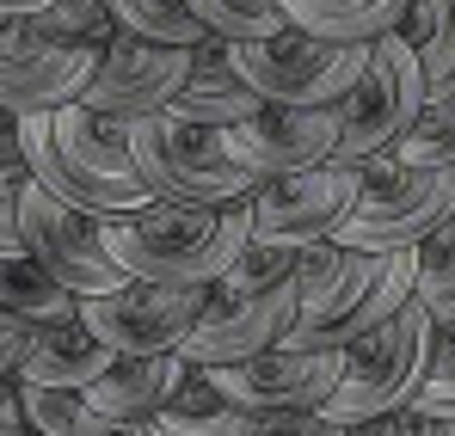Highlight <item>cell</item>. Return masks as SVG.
<instances>
[{"mask_svg":"<svg viewBox=\"0 0 455 436\" xmlns=\"http://www.w3.org/2000/svg\"><path fill=\"white\" fill-rule=\"evenodd\" d=\"M302 313L283 345L296 351H345L381 320H394L419 295V246L400 252H351L345 240H307L296 258Z\"/></svg>","mask_w":455,"mask_h":436,"instance_id":"cell-1","label":"cell"},{"mask_svg":"<svg viewBox=\"0 0 455 436\" xmlns=\"http://www.w3.org/2000/svg\"><path fill=\"white\" fill-rule=\"evenodd\" d=\"M25 166L44 191H56L62 203L92 210V216H136L154 203V191L130 160V123L86 111L80 99L62 111L25 117Z\"/></svg>","mask_w":455,"mask_h":436,"instance_id":"cell-2","label":"cell"},{"mask_svg":"<svg viewBox=\"0 0 455 436\" xmlns=\"http://www.w3.org/2000/svg\"><path fill=\"white\" fill-rule=\"evenodd\" d=\"M252 240V197L240 203H166L154 197L136 216H105V246L136 283L210 289L240 246Z\"/></svg>","mask_w":455,"mask_h":436,"instance_id":"cell-3","label":"cell"},{"mask_svg":"<svg viewBox=\"0 0 455 436\" xmlns=\"http://www.w3.org/2000/svg\"><path fill=\"white\" fill-rule=\"evenodd\" d=\"M431 345H437V320L431 307L412 295L394 320H381L376 332H363L357 345H345V375H339V393L320 406L332 424H357V418H376V412H400L419 400V381L431 363Z\"/></svg>","mask_w":455,"mask_h":436,"instance_id":"cell-4","label":"cell"},{"mask_svg":"<svg viewBox=\"0 0 455 436\" xmlns=\"http://www.w3.org/2000/svg\"><path fill=\"white\" fill-rule=\"evenodd\" d=\"M130 160L154 197L166 203H240L252 197V172H240L222 147V130H204L179 111L130 117Z\"/></svg>","mask_w":455,"mask_h":436,"instance_id":"cell-5","label":"cell"},{"mask_svg":"<svg viewBox=\"0 0 455 436\" xmlns=\"http://www.w3.org/2000/svg\"><path fill=\"white\" fill-rule=\"evenodd\" d=\"M363 191L351 216L339 221L332 240L351 252H400L425 246L443 221L455 216V166H394V160H363Z\"/></svg>","mask_w":455,"mask_h":436,"instance_id":"cell-6","label":"cell"},{"mask_svg":"<svg viewBox=\"0 0 455 436\" xmlns=\"http://www.w3.org/2000/svg\"><path fill=\"white\" fill-rule=\"evenodd\" d=\"M363 62L370 44H326L296 25L259 44H234V68L265 105H339L357 86Z\"/></svg>","mask_w":455,"mask_h":436,"instance_id":"cell-7","label":"cell"},{"mask_svg":"<svg viewBox=\"0 0 455 436\" xmlns=\"http://www.w3.org/2000/svg\"><path fill=\"white\" fill-rule=\"evenodd\" d=\"M19 234H25V252H31L62 289H75L80 301L136 283V277L111 258V246H105V216L62 203V197L44 191L37 178H25V191H19Z\"/></svg>","mask_w":455,"mask_h":436,"instance_id":"cell-8","label":"cell"},{"mask_svg":"<svg viewBox=\"0 0 455 436\" xmlns=\"http://www.w3.org/2000/svg\"><path fill=\"white\" fill-rule=\"evenodd\" d=\"M425 99H431V80H425L419 50H412L400 31L381 37V44H370V62L357 74V86L339 99V111H345L339 160H357V166H363V160L387 154V147L412 130V117L425 111Z\"/></svg>","mask_w":455,"mask_h":436,"instance_id":"cell-9","label":"cell"},{"mask_svg":"<svg viewBox=\"0 0 455 436\" xmlns=\"http://www.w3.org/2000/svg\"><path fill=\"white\" fill-rule=\"evenodd\" d=\"M210 289H179V283H124L111 295H86L80 320L117 351V357H179Z\"/></svg>","mask_w":455,"mask_h":436,"instance_id":"cell-10","label":"cell"},{"mask_svg":"<svg viewBox=\"0 0 455 436\" xmlns=\"http://www.w3.org/2000/svg\"><path fill=\"white\" fill-rule=\"evenodd\" d=\"M345 142V111L339 105H259L246 123L222 130L228 160L252 178H283L339 160Z\"/></svg>","mask_w":455,"mask_h":436,"instance_id":"cell-11","label":"cell"},{"mask_svg":"<svg viewBox=\"0 0 455 436\" xmlns=\"http://www.w3.org/2000/svg\"><path fill=\"white\" fill-rule=\"evenodd\" d=\"M363 166L357 160H326V166H307V172H283V178H259L252 185V234L259 240H326L339 234V221L351 216L357 191H363Z\"/></svg>","mask_w":455,"mask_h":436,"instance_id":"cell-12","label":"cell"},{"mask_svg":"<svg viewBox=\"0 0 455 436\" xmlns=\"http://www.w3.org/2000/svg\"><path fill=\"white\" fill-rule=\"evenodd\" d=\"M296 313H302L296 283L265 289V295H240V289L210 283V301H204V313H197V326H191V338H185V351H179V357H185L191 369L246 363V357H259V351L283 345V338H290V326H296Z\"/></svg>","mask_w":455,"mask_h":436,"instance_id":"cell-13","label":"cell"},{"mask_svg":"<svg viewBox=\"0 0 455 436\" xmlns=\"http://www.w3.org/2000/svg\"><path fill=\"white\" fill-rule=\"evenodd\" d=\"M228 400H240L259 418H283V412H320L339 393L345 351H296V345H271L246 363L204 369Z\"/></svg>","mask_w":455,"mask_h":436,"instance_id":"cell-14","label":"cell"},{"mask_svg":"<svg viewBox=\"0 0 455 436\" xmlns=\"http://www.w3.org/2000/svg\"><path fill=\"white\" fill-rule=\"evenodd\" d=\"M191 62H197V50L117 31V44L99 56V68L86 80L80 105L86 111H105V117H124V123L130 117H148V111H166L179 99V86L191 80Z\"/></svg>","mask_w":455,"mask_h":436,"instance_id":"cell-15","label":"cell"},{"mask_svg":"<svg viewBox=\"0 0 455 436\" xmlns=\"http://www.w3.org/2000/svg\"><path fill=\"white\" fill-rule=\"evenodd\" d=\"M105 50H68L50 37H31L25 19L0 25V105L31 117V111H62L86 92Z\"/></svg>","mask_w":455,"mask_h":436,"instance_id":"cell-16","label":"cell"},{"mask_svg":"<svg viewBox=\"0 0 455 436\" xmlns=\"http://www.w3.org/2000/svg\"><path fill=\"white\" fill-rule=\"evenodd\" d=\"M111 363H117V351H111L86 320H56V326H31V332H25L19 381H37V387H75V393H86Z\"/></svg>","mask_w":455,"mask_h":436,"instance_id":"cell-17","label":"cell"},{"mask_svg":"<svg viewBox=\"0 0 455 436\" xmlns=\"http://www.w3.org/2000/svg\"><path fill=\"white\" fill-rule=\"evenodd\" d=\"M185 369H191L185 357H117V363L86 387V406L105 412V418H117V424L148 431L154 418H160V406L179 393Z\"/></svg>","mask_w":455,"mask_h":436,"instance_id":"cell-18","label":"cell"},{"mask_svg":"<svg viewBox=\"0 0 455 436\" xmlns=\"http://www.w3.org/2000/svg\"><path fill=\"white\" fill-rule=\"evenodd\" d=\"M259 105H265V99H259V92L240 80V68H234V44L210 37V44L197 50V62H191V80L179 86V99H172L166 111H179V117H191V123H204V130H234V123H246Z\"/></svg>","mask_w":455,"mask_h":436,"instance_id":"cell-19","label":"cell"},{"mask_svg":"<svg viewBox=\"0 0 455 436\" xmlns=\"http://www.w3.org/2000/svg\"><path fill=\"white\" fill-rule=\"evenodd\" d=\"M252 431H259V412L228 400L204 369H185L179 393L160 406V418L142 436H252Z\"/></svg>","mask_w":455,"mask_h":436,"instance_id":"cell-20","label":"cell"},{"mask_svg":"<svg viewBox=\"0 0 455 436\" xmlns=\"http://www.w3.org/2000/svg\"><path fill=\"white\" fill-rule=\"evenodd\" d=\"M290 25L326 44H381L406 25L412 0H283Z\"/></svg>","mask_w":455,"mask_h":436,"instance_id":"cell-21","label":"cell"},{"mask_svg":"<svg viewBox=\"0 0 455 436\" xmlns=\"http://www.w3.org/2000/svg\"><path fill=\"white\" fill-rule=\"evenodd\" d=\"M0 320L31 332V326H56L80 320V295L62 289L31 252H0Z\"/></svg>","mask_w":455,"mask_h":436,"instance_id":"cell-22","label":"cell"},{"mask_svg":"<svg viewBox=\"0 0 455 436\" xmlns=\"http://www.w3.org/2000/svg\"><path fill=\"white\" fill-rule=\"evenodd\" d=\"M400 37L419 50L425 80H431V99L455 92V0H412Z\"/></svg>","mask_w":455,"mask_h":436,"instance_id":"cell-23","label":"cell"},{"mask_svg":"<svg viewBox=\"0 0 455 436\" xmlns=\"http://www.w3.org/2000/svg\"><path fill=\"white\" fill-rule=\"evenodd\" d=\"M31 37H50V44H68V50H111L117 44V12L111 0H50L44 12L25 19Z\"/></svg>","mask_w":455,"mask_h":436,"instance_id":"cell-24","label":"cell"},{"mask_svg":"<svg viewBox=\"0 0 455 436\" xmlns=\"http://www.w3.org/2000/svg\"><path fill=\"white\" fill-rule=\"evenodd\" d=\"M117 25L154 37V44H179V50H204L210 44V25L191 12V0H111Z\"/></svg>","mask_w":455,"mask_h":436,"instance_id":"cell-25","label":"cell"},{"mask_svg":"<svg viewBox=\"0 0 455 436\" xmlns=\"http://www.w3.org/2000/svg\"><path fill=\"white\" fill-rule=\"evenodd\" d=\"M381 160H394V166H455V92L425 99V111L412 117V130L387 147Z\"/></svg>","mask_w":455,"mask_h":436,"instance_id":"cell-26","label":"cell"},{"mask_svg":"<svg viewBox=\"0 0 455 436\" xmlns=\"http://www.w3.org/2000/svg\"><path fill=\"white\" fill-rule=\"evenodd\" d=\"M191 12H197V19L210 25V37H222V44H259V37L290 31L283 0H191Z\"/></svg>","mask_w":455,"mask_h":436,"instance_id":"cell-27","label":"cell"},{"mask_svg":"<svg viewBox=\"0 0 455 436\" xmlns=\"http://www.w3.org/2000/svg\"><path fill=\"white\" fill-rule=\"evenodd\" d=\"M296 258H302V246H290V240H246L240 246V258L228 265L222 289H240V295H265V289H283V283H296Z\"/></svg>","mask_w":455,"mask_h":436,"instance_id":"cell-28","label":"cell"},{"mask_svg":"<svg viewBox=\"0 0 455 436\" xmlns=\"http://www.w3.org/2000/svg\"><path fill=\"white\" fill-rule=\"evenodd\" d=\"M419 301L431 307L437 326L455 320V216L419 246Z\"/></svg>","mask_w":455,"mask_h":436,"instance_id":"cell-29","label":"cell"},{"mask_svg":"<svg viewBox=\"0 0 455 436\" xmlns=\"http://www.w3.org/2000/svg\"><path fill=\"white\" fill-rule=\"evenodd\" d=\"M80 418H86V393L25 381V424H31V436H75Z\"/></svg>","mask_w":455,"mask_h":436,"instance_id":"cell-30","label":"cell"},{"mask_svg":"<svg viewBox=\"0 0 455 436\" xmlns=\"http://www.w3.org/2000/svg\"><path fill=\"white\" fill-rule=\"evenodd\" d=\"M412 412H455V320L437 326V345H431V363H425Z\"/></svg>","mask_w":455,"mask_h":436,"instance_id":"cell-31","label":"cell"},{"mask_svg":"<svg viewBox=\"0 0 455 436\" xmlns=\"http://www.w3.org/2000/svg\"><path fill=\"white\" fill-rule=\"evenodd\" d=\"M31 172H6L0 166V252H25V234H19V191H25Z\"/></svg>","mask_w":455,"mask_h":436,"instance_id":"cell-32","label":"cell"},{"mask_svg":"<svg viewBox=\"0 0 455 436\" xmlns=\"http://www.w3.org/2000/svg\"><path fill=\"white\" fill-rule=\"evenodd\" d=\"M252 436H345V424H332L326 412H283V418H259Z\"/></svg>","mask_w":455,"mask_h":436,"instance_id":"cell-33","label":"cell"},{"mask_svg":"<svg viewBox=\"0 0 455 436\" xmlns=\"http://www.w3.org/2000/svg\"><path fill=\"white\" fill-rule=\"evenodd\" d=\"M0 436H31V424H25V381H19V369L0 375Z\"/></svg>","mask_w":455,"mask_h":436,"instance_id":"cell-34","label":"cell"},{"mask_svg":"<svg viewBox=\"0 0 455 436\" xmlns=\"http://www.w3.org/2000/svg\"><path fill=\"white\" fill-rule=\"evenodd\" d=\"M0 166L6 172H31L25 166V117L6 111V105H0Z\"/></svg>","mask_w":455,"mask_h":436,"instance_id":"cell-35","label":"cell"},{"mask_svg":"<svg viewBox=\"0 0 455 436\" xmlns=\"http://www.w3.org/2000/svg\"><path fill=\"white\" fill-rule=\"evenodd\" d=\"M406 424H412V406L376 412V418H357V424H345V436H406Z\"/></svg>","mask_w":455,"mask_h":436,"instance_id":"cell-36","label":"cell"},{"mask_svg":"<svg viewBox=\"0 0 455 436\" xmlns=\"http://www.w3.org/2000/svg\"><path fill=\"white\" fill-rule=\"evenodd\" d=\"M75 436H142V431H136V424H117V418H105V412H92V406H86V418H80Z\"/></svg>","mask_w":455,"mask_h":436,"instance_id":"cell-37","label":"cell"},{"mask_svg":"<svg viewBox=\"0 0 455 436\" xmlns=\"http://www.w3.org/2000/svg\"><path fill=\"white\" fill-rule=\"evenodd\" d=\"M406 436H455V412H412Z\"/></svg>","mask_w":455,"mask_h":436,"instance_id":"cell-38","label":"cell"},{"mask_svg":"<svg viewBox=\"0 0 455 436\" xmlns=\"http://www.w3.org/2000/svg\"><path fill=\"white\" fill-rule=\"evenodd\" d=\"M19 357H25V332L0 320V375H6V369H19Z\"/></svg>","mask_w":455,"mask_h":436,"instance_id":"cell-39","label":"cell"},{"mask_svg":"<svg viewBox=\"0 0 455 436\" xmlns=\"http://www.w3.org/2000/svg\"><path fill=\"white\" fill-rule=\"evenodd\" d=\"M50 0H0V19H31V12H44Z\"/></svg>","mask_w":455,"mask_h":436,"instance_id":"cell-40","label":"cell"},{"mask_svg":"<svg viewBox=\"0 0 455 436\" xmlns=\"http://www.w3.org/2000/svg\"><path fill=\"white\" fill-rule=\"evenodd\" d=\"M0 25H6V19H0Z\"/></svg>","mask_w":455,"mask_h":436,"instance_id":"cell-41","label":"cell"}]
</instances>
